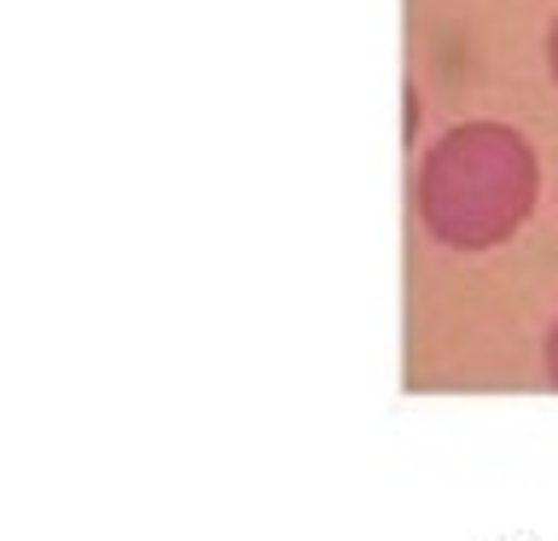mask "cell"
I'll return each mask as SVG.
<instances>
[{"label":"cell","mask_w":558,"mask_h":541,"mask_svg":"<svg viewBox=\"0 0 558 541\" xmlns=\"http://www.w3.org/2000/svg\"><path fill=\"white\" fill-rule=\"evenodd\" d=\"M535 152L506 122H460L418 164V216L453 251L512 239L535 209Z\"/></svg>","instance_id":"obj_1"},{"label":"cell","mask_w":558,"mask_h":541,"mask_svg":"<svg viewBox=\"0 0 558 541\" xmlns=\"http://www.w3.org/2000/svg\"><path fill=\"white\" fill-rule=\"evenodd\" d=\"M547 373H553V384H558V321H553V332H547Z\"/></svg>","instance_id":"obj_2"},{"label":"cell","mask_w":558,"mask_h":541,"mask_svg":"<svg viewBox=\"0 0 558 541\" xmlns=\"http://www.w3.org/2000/svg\"><path fill=\"white\" fill-rule=\"evenodd\" d=\"M547 70H553V82H558V17H553V35H547Z\"/></svg>","instance_id":"obj_3"}]
</instances>
